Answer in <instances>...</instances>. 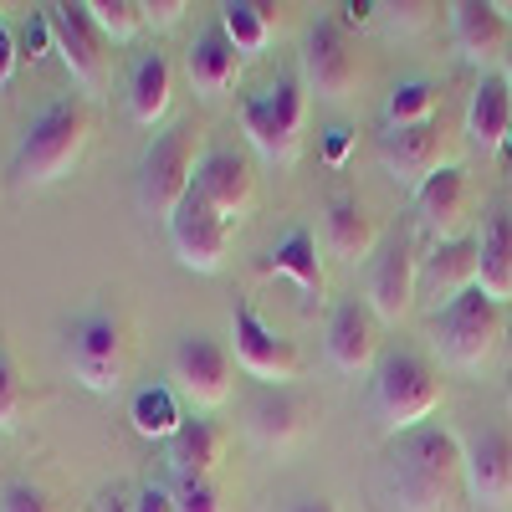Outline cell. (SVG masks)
<instances>
[{"instance_id":"cell-24","label":"cell","mask_w":512,"mask_h":512,"mask_svg":"<svg viewBox=\"0 0 512 512\" xmlns=\"http://www.w3.org/2000/svg\"><path fill=\"white\" fill-rule=\"evenodd\" d=\"M323 246L338 256V262H369L374 246H379V226L359 200L338 195L323 210Z\"/></svg>"},{"instance_id":"cell-42","label":"cell","mask_w":512,"mask_h":512,"mask_svg":"<svg viewBox=\"0 0 512 512\" xmlns=\"http://www.w3.org/2000/svg\"><path fill=\"white\" fill-rule=\"evenodd\" d=\"M282 512H338V507H333L328 497H292Z\"/></svg>"},{"instance_id":"cell-37","label":"cell","mask_w":512,"mask_h":512,"mask_svg":"<svg viewBox=\"0 0 512 512\" xmlns=\"http://www.w3.org/2000/svg\"><path fill=\"white\" fill-rule=\"evenodd\" d=\"M134 512H175V492L159 487V482H144L134 492Z\"/></svg>"},{"instance_id":"cell-12","label":"cell","mask_w":512,"mask_h":512,"mask_svg":"<svg viewBox=\"0 0 512 512\" xmlns=\"http://www.w3.org/2000/svg\"><path fill=\"white\" fill-rule=\"evenodd\" d=\"M461 461H466V492H472L477 507H487V512L512 507V431H502V425L466 431Z\"/></svg>"},{"instance_id":"cell-44","label":"cell","mask_w":512,"mask_h":512,"mask_svg":"<svg viewBox=\"0 0 512 512\" xmlns=\"http://www.w3.org/2000/svg\"><path fill=\"white\" fill-rule=\"evenodd\" d=\"M502 400H507V415H512V374H507V395Z\"/></svg>"},{"instance_id":"cell-25","label":"cell","mask_w":512,"mask_h":512,"mask_svg":"<svg viewBox=\"0 0 512 512\" xmlns=\"http://www.w3.org/2000/svg\"><path fill=\"white\" fill-rule=\"evenodd\" d=\"M477 287L497 308L512 297V210H492L477 236Z\"/></svg>"},{"instance_id":"cell-16","label":"cell","mask_w":512,"mask_h":512,"mask_svg":"<svg viewBox=\"0 0 512 512\" xmlns=\"http://www.w3.org/2000/svg\"><path fill=\"white\" fill-rule=\"evenodd\" d=\"M323 349H328V364L338 374H369L379 364V318L369 313L364 297H344L333 308Z\"/></svg>"},{"instance_id":"cell-43","label":"cell","mask_w":512,"mask_h":512,"mask_svg":"<svg viewBox=\"0 0 512 512\" xmlns=\"http://www.w3.org/2000/svg\"><path fill=\"white\" fill-rule=\"evenodd\" d=\"M502 77H507V88H512V47H507V62H502Z\"/></svg>"},{"instance_id":"cell-6","label":"cell","mask_w":512,"mask_h":512,"mask_svg":"<svg viewBox=\"0 0 512 512\" xmlns=\"http://www.w3.org/2000/svg\"><path fill=\"white\" fill-rule=\"evenodd\" d=\"M497 338H502V308L482 287L461 292L456 303H446L431 318V344L451 369H482L497 349Z\"/></svg>"},{"instance_id":"cell-5","label":"cell","mask_w":512,"mask_h":512,"mask_svg":"<svg viewBox=\"0 0 512 512\" xmlns=\"http://www.w3.org/2000/svg\"><path fill=\"white\" fill-rule=\"evenodd\" d=\"M303 123H308V88L297 77H277L262 93L241 98V134L267 164H292L303 149Z\"/></svg>"},{"instance_id":"cell-13","label":"cell","mask_w":512,"mask_h":512,"mask_svg":"<svg viewBox=\"0 0 512 512\" xmlns=\"http://www.w3.org/2000/svg\"><path fill=\"white\" fill-rule=\"evenodd\" d=\"M164 226H169V246H175L180 267H190V272H221V267H226L231 226H226L195 190L185 195V205H180Z\"/></svg>"},{"instance_id":"cell-36","label":"cell","mask_w":512,"mask_h":512,"mask_svg":"<svg viewBox=\"0 0 512 512\" xmlns=\"http://www.w3.org/2000/svg\"><path fill=\"white\" fill-rule=\"evenodd\" d=\"M16 41H21V57H31V62H36L41 52H47V47H57V41H52V21H47V11H36Z\"/></svg>"},{"instance_id":"cell-41","label":"cell","mask_w":512,"mask_h":512,"mask_svg":"<svg viewBox=\"0 0 512 512\" xmlns=\"http://www.w3.org/2000/svg\"><path fill=\"white\" fill-rule=\"evenodd\" d=\"M349 154V128H328V164H344Z\"/></svg>"},{"instance_id":"cell-31","label":"cell","mask_w":512,"mask_h":512,"mask_svg":"<svg viewBox=\"0 0 512 512\" xmlns=\"http://www.w3.org/2000/svg\"><path fill=\"white\" fill-rule=\"evenodd\" d=\"M436 82H425V77H405L395 82V93L390 103H384V128H410V123H431L436 118Z\"/></svg>"},{"instance_id":"cell-20","label":"cell","mask_w":512,"mask_h":512,"mask_svg":"<svg viewBox=\"0 0 512 512\" xmlns=\"http://www.w3.org/2000/svg\"><path fill=\"white\" fill-rule=\"evenodd\" d=\"M415 210H420V226L436 241H456L461 226H466V210H472V180H466V169L461 164L436 169V175L415 190Z\"/></svg>"},{"instance_id":"cell-29","label":"cell","mask_w":512,"mask_h":512,"mask_svg":"<svg viewBox=\"0 0 512 512\" xmlns=\"http://www.w3.org/2000/svg\"><path fill=\"white\" fill-rule=\"evenodd\" d=\"M221 31L231 36V47L241 57H262L272 31H277V6H267V0H226L221 6Z\"/></svg>"},{"instance_id":"cell-30","label":"cell","mask_w":512,"mask_h":512,"mask_svg":"<svg viewBox=\"0 0 512 512\" xmlns=\"http://www.w3.org/2000/svg\"><path fill=\"white\" fill-rule=\"evenodd\" d=\"M128 420H134V431L149 436V441H169L185 425V415H180L175 390H169V384H149V390H139L134 405H128Z\"/></svg>"},{"instance_id":"cell-8","label":"cell","mask_w":512,"mask_h":512,"mask_svg":"<svg viewBox=\"0 0 512 512\" xmlns=\"http://www.w3.org/2000/svg\"><path fill=\"white\" fill-rule=\"evenodd\" d=\"M169 390L195 410H221L236 390V354L210 333H185L169 354Z\"/></svg>"},{"instance_id":"cell-23","label":"cell","mask_w":512,"mask_h":512,"mask_svg":"<svg viewBox=\"0 0 512 512\" xmlns=\"http://www.w3.org/2000/svg\"><path fill=\"white\" fill-rule=\"evenodd\" d=\"M241 67H246V57L231 47V36L221 31V21L205 26V31L190 41V52H185V72H190V82H195V93H205V98L231 93L236 77H241Z\"/></svg>"},{"instance_id":"cell-33","label":"cell","mask_w":512,"mask_h":512,"mask_svg":"<svg viewBox=\"0 0 512 512\" xmlns=\"http://www.w3.org/2000/svg\"><path fill=\"white\" fill-rule=\"evenodd\" d=\"M169 492H175V512H221V492H216V482L175 477V482H169Z\"/></svg>"},{"instance_id":"cell-11","label":"cell","mask_w":512,"mask_h":512,"mask_svg":"<svg viewBox=\"0 0 512 512\" xmlns=\"http://www.w3.org/2000/svg\"><path fill=\"white\" fill-rule=\"evenodd\" d=\"M420 297V256L410 236H390L374 256H369V287L364 303L379 323H400Z\"/></svg>"},{"instance_id":"cell-27","label":"cell","mask_w":512,"mask_h":512,"mask_svg":"<svg viewBox=\"0 0 512 512\" xmlns=\"http://www.w3.org/2000/svg\"><path fill=\"white\" fill-rule=\"evenodd\" d=\"M303 405H297L287 390H262L251 405H246V436L267 451H282L303 436Z\"/></svg>"},{"instance_id":"cell-32","label":"cell","mask_w":512,"mask_h":512,"mask_svg":"<svg viewBox=\"0 0 512 512\" xmlns=\"http://www.w3.org/2000/svg\"><path fill=\"white\" fill-rule=\"evenodd\" d=\"M82 6L108 41H134L144 26V0H82Z\"/></svg>"},{"instance_id":"cell-34","label":"cell","mask_w":512,"mask_h":512,"mask_svg":"<svg viewBox=\"0 0 512 512\" xmlns=\"http://www.w3.org/2000/svg\"><path fill=\"white\" fill-rule=\"evenodd\" d=\"M0 512H57V502L36 482H6L0 487Z\"/></svg>"},{"instance_id":"cell-21","label":"cell","mask_w":512,"mask_h":512,"mask_svg":"<svg viewBox=\"0 0 512 512\" xmlns=\"http://www.w3.org/2000/svg\"><path fill=\"white\" fill-rule=\"evenodd\" d=\"M466 139L482 154H497L512 139V88L502 72H482V82L472 88V103H466Z\"/></svg>"},{"instance_id":"cell-39","label":"cell","mask_w":512,"mask_h":512,"mask_svg":"<svg viewBox=\"0 0 512 512\" xmlns=\"http://www.w3.org/2000/svg\"><path fill=\"white\" fill-rule=\"evenodd\" d=\"M185 11H190L185 0H144V21H154V26H175Z\"/></svg>"},{"instance_id":"cell-7","label":"cell","mask_w":512,"mask_h":512,"mask_svg":"<svg viewBox=\"0 0 512 512\" xmlns=\"http://www.w3.org/2000/svg\"><path fill=\"white\" fill-rule=\"evenodd\" d=\"M67 369L82 390L93 395H113L123 384V369H128V338H123V323L118 313L108 308H88L82 318H72L67 328Z\"/></svg>"},{"instance_id":"cell-2","label":"cell","mask_w":512,"mask_h":512,"mask_svg":"<svg viewBox=\"0 0 512 512\" xmlns=\"http://www.w3.org/2000/svg\"><path fill=\"white\" fill-rule=\"evenodd\" d=\"M93 139V108L82 98H57L47 103L16 139L11 154V185L16 190H41V185H57L67 169L88 154Z\"/></svg>"},{"instance_id":"cell-26","label":"cell","mask_w":512,"mask_h":512,"mask_svg":"<svg viewBox=\"0 0 512 512\" xmlns=\"http://www.w3.org/2000/svg\"><path fill=\"white\" fill-rule=\"evenodd\" d=\"M262 272H267V277H287L297 292H308V297H323V256H318V241H313L308 226L287 231V236L262 256Z\"/></svg>"},{"instance_id":"cell-1","label":"cell","mask_w":512,"mask_h":512,"mask_svg":"<svg viewBox=\"0 0 512 512\" xmlns=\"http://www.w3.org/2000/svg\"><path fill=\"white\" fill-rule=\"evenodd\" d=\"M384 487L400 512H446L466 487L461 436L451 425H420L395 436L384 451Z\"/></svg>"},{"instance_id":"cell-15","label":"cell","mask_w":512,"mask_h":512,"mask_svg":"<svg viewBox=\"0 0 512 512\" xmlns=\"http://www.w3.org/2000/svg\"><path fill=\"white\" fill-rule=\"evenodd\" d=\"M47 21H52V41L67 62V72L82 82V88H103L108 77V52H103V31L93 26L88 6H47Z\"/></svg>"},{"instance_id":"cell-4","label":"cell","mask_w":512,"mask_h":512,"mask_svg":"<svg viewBox=\"0 0 512 512\" xmlns=\"http://www.w3.org/2000/svg\"><path fill=\"white\" fill-rule=\"evenodd\" d=\"M200 123L185 118L175 128H164V134H154V144L144 149L139 159V205L144 216H175V210L185 205V195L195 190V169H200Z\"/></svg>"},{"instance_id":"cell-22","label":"cell","mask_w":512,"mask_h":512,"mask_svg":"<svg viewBox=\"0 0 512 512\" xmlns=\"http://www.w3.org/2000/svg\"><path fill=\"white\" fill-rule=\"evenodd\" d=\"M164 456H169V472H175V477L210 482V477H216V466L226 461V431L216 420H205V415H185V425L164 441Z\"/></svg>"},{"instance_id":"cell-38","label":"cell","mask_w":512,"mask_h":512,"mask_svg":"<svg viewBox=\"0 0 512 512\" xmlns=\"http://www.w3.org/2000/svg\"><path fill=\"white\" fill-rule=\"evenodd\" d=\"M16 67H21V41H16V31L0 21V88L16 77Z\"/></svg>"},{"instance_id":"cell-28","label":"cell","mask_w":512,"mask_h":512,"mask_svg":"<svg viewBox=\"0 0 512 512\" xmlns=\"http://www.w3.org/2000/svg\"><path fill=\"white\" fill-rule=\"evenodd\" d=\"M169 93H175V72H169V62L159 52L139 57L134 72H128V113H134V123L154 128L169 113Z\"/></svg>"},{"instance_id":"cell-35","label":"cell","mask_w":512,"mask_h":512,"mask_svg":"<svg viewBox=\"0 0 512 512\" xmlns=\"http://www.w3.org/2000/svg\"><path fill=\"white\" fill-rule=\"evenodd\" d=\"M21 410H26V390H21L11 359L0 354V431H11V425L21 420Z\"/></svg>"},{"instance_id":"cell-40","label":"cell","mask_w":512,"mask_h":512,"mask_svg":"<svg viewBox=\"0 0 512 512\" xmlns=\"http://www.w3.org/2000/svg\"><path fill=\"white\" fill-rule=\"evenodd\" d=\"M98 512H134V497H128L123 487H103L98 492Z\"/></svg>"},{"instance_id":"cell-9","label":"cell","mask_w":512,"mask_h":512,"mask_svg":"<svg viewBox=\"0 0 512 512\" xmlns=\"http://www.w3.org/2000/svg\"><path fill=\"white\" fill-rule=\"evenodd\" d=\"M359 77H364V67H359V52H354V36L333 16L313 21L308 41H303V88L318 93L323 103H344V98H354Z\"/></svg>"},{"instance_id":"cell-17","label":"cell","mask_w":512,"mask_h":512,"mask_svg":"<svg viewBox=\"0 0 512 512\" xmlns=\"http://www.w3.org/2000/svg\"><path fill=\"white\" fill-rule=\"evenodd\" d=\"M195 195L216 210L226 226H236L256 205V175H251V164L236 149H210L200 159V169H195Z\"/></svg>"},{"instance_id":"cell-18","label":"cell","mask_w":512,"mask_h":512,"mask_svg":"<svg viewBox=\"0 0 512 512\" xmlns=\"http://www.w3.org/2000/svg\"><path fill=\"white\" fill-rule=\"evenodd\" d=\"M451 11V36H456V52L472 62V67H502L507 47H512V26L502 16V6L492 0H456Z\"/></svg>"},{"instance_id":"cell-10","label":"cell","mask_w":512,"mask_h":512,"mask_svg":"<svg viewBox=\"0 0 512 512\" xmlns=\"http://www.w3.org/2000/svg\"><path fill=\"white\" fill-rule=\"evenodd\" d=\"M231 354H236V369H246L251 379H262L267 390H287V384L297 379L292 338H282L251 303L231 308Z\"/></svg>"},{"instance_id":"cell-3","label":"cell","mask_w":512,"mask_h":512,"mask_svg":"<svg viewBox=\"0 0 512 512\" xmlns=\"http://www.w3.org/2000/svg\"><path fill=\"white\" fill-rule=\"evenodd\" d=\"M436 405H441V374L420 354L400 349L374 364V420L390 431V441L431 425Z\"/></svg>"},{"instance_id":"cell-19","label":"cell","mask_w":512,"mask_h":512,"mask_svg":"<svg viewBox=\"0 0 512 512\" xmlns=\"http://www.w3.org/2000/svg\"><path fill=\"white\" fill-rule=\"evenodd\" d=\"M472 287H477V241H466V236L436 241L431 256H420V297L436 313Z\"/></svg>"},{"instance_id":"cell-14","label":"cell","mask_w":512,"mask_h":512,"mask_svg":"<svg viewBox=\"0 0 512 512\" xmlns=\"http://www.w3.org/2000/svg\"><path fill=\"white\" fill-rule=\"evenodd\" d=\"M379 164L384 175L405 190H420L425 180L446 169V134L441 123H410V128H384L379 134Z\"/></svg>"}]
</instances>
